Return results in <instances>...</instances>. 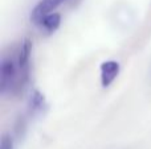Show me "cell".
Instances as JSON below:
<instances>
[{"instance_id":"6da1fadb","label":"cell","mask_w":151,"mask_h":149,"mask_svg":"<svg viewBox=\"0 0 151 149\" xmlns=\"http://www.w3.org/2000/svg\"><path fill=\"white\" fill-rule=\"evenodd\" d=\"M121 66L117 61H105L101 63L99 67V73H101V84L102 87H109L113 82L117 79L118 74H119Z\"/></svg>"},{"instance_id":"7a4b0ae2","label":"cell","mask_w":151,"mask_h":149,"mask_svg":"<svg viewBox=\"0 0 151 149\" xmlns=\"http://www.w3.org/2000/svg\"><path fill=\"white\" fill-rule=\"evenodd\" d=\"M66 0H41L32 11L31 18L33 20L35 24H37L44 16L55 12L61 4H64Z\"/></svg>"},{"instance_id":"3957f363","label":"cell","mask_w":151,"mask_h":149,"mask_svg":"<svg viewBox=\"0 0 151 149\" xmlns=\"http://www.w3.org/2000/svg\"><path fill=\"white\" fill-rule=\"evenodd\" d=\"M47 110V102L44 95L40 91H33L29 96L28 102V114L31 116H40Z\"/></svg>"},{"instance_id":"277c9868","label":"cell","mask_w":151,"mask_h":149,"mask_svg":"<svg viewBox=\"0 0 151 149\" xmlns=\"http://www.w3.org/2000/svg\"><path fill=\"white\" fill-rule=\"evenodd\" d=\"M60 24H61V16L58 13L52 12L49 15L44 16L36 25H40L47 33H53V32H56L58 29Z\"/></svg>"},{"instance_id":"5b68a950","label":"cell","mask_w":151,"mask_h":149,"mask_svg":"<svg viewBox=\"0 0 151 149\" xmlns=\"http://www.w3.org/2000/svg\"><path fill=\"white\" fill-rule=\"evenodd\" d=\"M0 149H15V143L13 137L9 133H4L1 136V143H0Z\"/></svg>"}]
</instances>
